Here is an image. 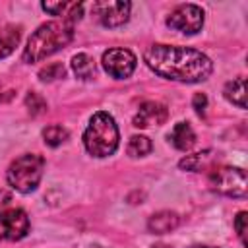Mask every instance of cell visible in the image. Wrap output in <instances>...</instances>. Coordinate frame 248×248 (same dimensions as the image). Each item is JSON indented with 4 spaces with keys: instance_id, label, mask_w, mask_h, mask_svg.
Returning <instances> with one entry per match:
<instances>
[{
    "instance_id": "7c38bea8",
    "label": "cell",
    "mask_w": 248,
    "mask_h": 248,
    "mask_svg": "<svg viewBox=\"0 0 248 248\" xmlns=\"http://www.w3.org/2000/svg\"><path fill=\"white\" fill-rule=\"evenodd\" d=\"M167 138L178 151H190L196 145V134L188 122H176Z\"/></svg>"
},
{
    "instance_id": "52a82bcc",
    "label": "cell",
    "mask_w": 248,
    "mask_h": 248,
    "mask_svg": "<svg viewBox=\"0 0 248 248\" xmlns=\"http://www.w3.org/2000/svg\"><path fill=\"white\" fill-rule=\"evenodd\" d=\"M101 64H103V70L110 78L126 79V78H130L134 74V70L138 66V58L128 48H108V50L103 52Z\"/></svg>"
},
{
    "instance_id": "d4e9b609",
    "label": "cell",
    "mask_w": 248,
    "mask_h": 248,
    "mask_svg": "<svg viewBox=\"0 0 248 248\" xmlns=\"http://www.w3.org/2000/svg\"><path fill=\"white\" fill-rule=\"evenodd\" d=\"M190 248H213V246H203V244H194V246H190Z\"/></svg>"
},
{
    "instance_id": "7402d4cb",
    "label": "cell",
    "mask_w": 248,
    "mask_h": 248,
    "mask_svg": "<svg viewBox=\"0 0 248 248\" xmlns=\"http://www.w3.org/2000/svg\"><path fill=\"white\" fill-rule=\"evenodd\" d=\"M70 6H72V2H43L41 4V8L45 12H48L50 16H66L68 10H70Z\"/></svg>"
},
{
    "instance_id": "30bf717a",
    "label": "cell",
    "mask_w": 248,
    "mask_h": 248,
    "mask_svg": "<svg viewBox=\"0 0 248 248\" xmlns=\"http://www.w3.org/2000/svg\"><path fill=\"white\" fill-rule=\"evenodd\" d=\"M169 118V110L163 103L157 101H145L140 105L132 124L136 128H149V126H161Z\"/></svg>"
},
{
    "instance_id": "2e32d148",
    "label": "cell",
    "mask_w": 248,
    "mask_h": 248,
    "mask_svg": "<svg viewBox=\"0 0 248 248\" xmlns=\"http://www.w3.org/2000/svg\"><path fill=\"white\" fill-rule=\"evenodd\" d=\"M153 149V143L147 136H141V134H136L128 140V145H126V153L130 157H145L149 155Z\"/></svg>"
},
{
    "instance_id": "277c9868",
    "label": "cell",
    "mask_w": 248,
    "mask_h": 248,
    "mask_svg": "<svg viewBox=\"0 0 248 248\" xmlns=\"http://www.w3.org/2000/svg\"><path fill=\"white\" fill-rule=\"evenodd\" d=\"M45 172V159L37 153H23L14 159L6 170L8 184L21 194H31L37 190Z\"/></svg>"
},
{
    "instance_id": "cb8c5ba5",
    "label": "cell",
    "mask_w": 248,
    "mask_h": 248,
    "mask_svg": "<svg viewBox=\"0 0 248 248\" xmlns=\"http://www.w3.org/2000/svg\"><path fill=\"white\" fill-rule=\"evenodd\" d=\"M10 202H12V192H8V190L0 188V209H2V207H6Z\"/></svg>"
},
{
    "instance_id": "3957f363",
    "label": "cell",
    "mask_w": 248,
    "mask_h": 248,
    "mask_svg": "<svg viewBox=\"0 0 248 248\" xmlns=\"http://www.w3.org/2000/svg\"><path fill=\"white\" fill-rule=\"evenodd\" d=\"M120 132L112 114L99 110L89 118V124L83 132V147L91 157L103 159L112 155L118 149Z\"/></svg>"
},
{
    "instance_id": "e0dca14e",
    "label": "cell",
    "mask_w": 248,
    "mask_h": 248,
    "mask_svg": "<svg viewBox=\"0 0 248 248\" xmlns=\"http://www.w3.org/2000/svg\"><path fill=\"white\" fill-rule=\"evenodd\" d=\"M211 159V151L205 149V151H200V153H192V155H186L178 161V167L182 170H192V172H198L202 170Z\"/></svg>"
},
{
    "instance_id": "603a6c76",
    "label": "cell",
    "mask_w": 248,
    "mask_h": 248,
    "mask_svg": "<svg viewBox=\"0 0 248 248\" xmlns=\"http://www.w3.org/2000/svg\"><path fill=\"white\" fill-rule=\"evenodd\" d=\"M192 107H194V110L200 116H203L205 114V108H207V97H205V93H196L192 97Z\"/></svg>"
},
{
    "instance_id": "8fae6325",
    "label": "cell",
    "mask_w": 248,
    "mask_h": 248,
    "mask_svg": "<svg viewBox=\"0 0 248 248\" xmlns=\"http://www.w3.org/2000/svg\"><path fill=\"white\" fill-rule=\"evenodd\" d=\"M180 225V217L176 211H157L147 219V231L153 234H167L170 231H174Z\"/></svg>"
},
{
    "instance_id": "ac0fdd59",
    "label": "cell",
    "mask_w": 248,
    "mask_h": 248,
    "mask_svg": "<svg viewBox=\"0 0 248 248\" xmlns=\"http://www.w3.org/2000/svg\"><path fill=\"white\" fill-rule=\"evenodd\" d=\"M70 138V132L60 124H50L43 130V140L48 147H58Z\"/></svg>"
},
{
    "instance_id": "5b68a950",
    "label": "cell",
    "mask_w": 248,
    "mask_h": 248,
    "mask_svg": "<svg viewBox=\"0 0 248 248\" xmlns=\"http://www.w3.org/2000/svg\"><path fill=\"white\" fill-rule=\"evenodd\" d=\"M209 186L221 196L244 198L248 192L246 170L240 167H217L209 174Z\"/></svg>"
},
{
    "instance_id": "5bb4252c",
    "label": "cell",
    "mask_w": 248,
    "mask_h": 248,
    "mask_svg": "<svg viewBox=\"0 0 248 248\" xmlns=\"http://www.w3.org/2000/svg\"><path fill=\"white\" fill-rule=\"evenodd\" d=\"M223 93L229 103L236 105L238 108H246V79L242 76L234 78L232 81H227Z\"/></svg>"
},
{
    "instance_id": "8992f818",
    "label": "cell",
    "mask_w": 248,
    "mask_h": 248,
    "mask_svg": "<svg viewBox=\"0 0 248 248\" xmlns=\"http://www.w3.org/2000/svg\"><path fill=\"white\" fill-rule=\"evenodd\" d=\"M167 27L184 35H196L203 27V10L196 4H180L167 16Z\"/></svg>"
},
{
    "instance_id": "d6986e66",
    "label": "cell",
    "mask_w": 248,
    "mask_h": 248,
    "mask_svg": "<svg viewBox=\"0 0 248 248\" xmlns=\"http://www.w3.org/2000/svg\"><path fill=\"white\" fill-rule=\"evenodd\" d=\"M66 76V68L62 62H52L46 64L45 68L39 70V79L41 81H54V79H62Z\"/></svg>"
},
{
    "instance_id": "9c48e42d",
    "label": "cell",
    "mask_w": 248,
    "mask_h": 248,
    "mask_svg": "<svg viewBox=\"0 0 248 248\" xmlns=\"http://www.w3.org/2000/svg\"><path fill=\"white\" fill-rule=\"evenodd\" d=\"M29 232V217L23 209L12 207L0 211V240H21Z\"/></svg>"
},
{
    "instance_id": "9a60e30c",
    "label": "cell",
    "mask_w": 248,
    "mask_h": 248,
    "mask_svg": "<svg viewBox=\"0 0 248 248\" xmlns=\"http://www.w3.org/2000/svg\"><path fill=\"white\" fill-rule=\"evenodd\" d=\"M21 39V27L17 25H6L0 29V58L10 56Z\"/></svg>"
},
{
    "instance_id": "7a4b0ae2",
    "label": "cell",
    "mask_w": 248,
    "mask_h": 248,
    "mask_svg": "<svg viewBox=\"0 0 248 248\" xmlns=\"http://www.w3.org/2000/svg\"><path fill=\"white\" fill-rule=\"evenodd\" d=\"M72 39H74V25L72 23H68L64 19L46 21L31 33V37H29V41L21 52V60L25 64L41 62V60L52 56L54 52L62 50L64 46H68L72 43Z\"/></svg>"
},
{
    "instance_id": "44dd1931",
    "label": "cell",
    "mask_w": 248,
    "mask_h": 248,
    "mask_svg": "<svg viewBox=\"0 0 248 248\" xmlns=\"http://www.w3.org/2000/svg\"><path fill=\"white\" fill-rule=\"evenodd\" d=\"M234 229L236 234L242 242V246H248V213L246 211H238L234 217Z\"/></svg>"
},
{
    "instance_id": "4fadbf2b",
    "label": "cell",
    "mask_w": 248,
    "mask_h": 248,
    "mask_svg": "<svg viewBox=\"0 0 248 248\" xmlns=\"http://www.w3.org/2000/svg\"><path fill=\"white\" fill-rule=\"evenodd\" d=\"M70 66H72V72L76 74V78H79L83 81H89V79L95 78V72H97L95 60L85 52L74 54L72 60H70Z\"/></svg>"
},
{
    "instance_id": "ffe728a7",
    "label": "cell",
    "mask_w": 248,
    "mask_h": 248,
    "mask_svg": "<svg viewBox=\"0 0 248 248\" xmlns=\"http://www.w3.org/2000/svg\"><path fill=\"white\" fill-rule=\"evenodd\" d=\"M25 108L29 110L31 116H37V114H41V112L46 110V101H45L39 93L29 91V93L25 95Z\"/></svg>"
},
{
    "instance_id": "6da1fadb",
    "label": "cell",
    "mask_w": 248,
    "mask_h": 248,
    "mask_svg": "<svg viewBox=\"0 0 248 248\" xmlns=\"http://www.w3.org/2000/svg\"><path fill=\"white\" fill-rule=\"evenodd\" d=\"M143 62L157 76L182 83L205 81L213 72V62L207 54L198 48L178 45L155 43L145 48Z\"/></svg>"
},
{
    "instance_id": "ba28073f",
    "label": "cell",
    "mask_w": 248,
    "mask_h": 248,
    "mask_svg": "<svg viewBox=\"0 0 248 248\" xmlns=\"http://www.w3.org/2000/svg\"><path fill=\"white\" fill-rule=\"evenodd\" d=\"M132 4L124 0H103L93 4V14L105 27H120L130 19Z\"/></svg>"
}]
</instances>
